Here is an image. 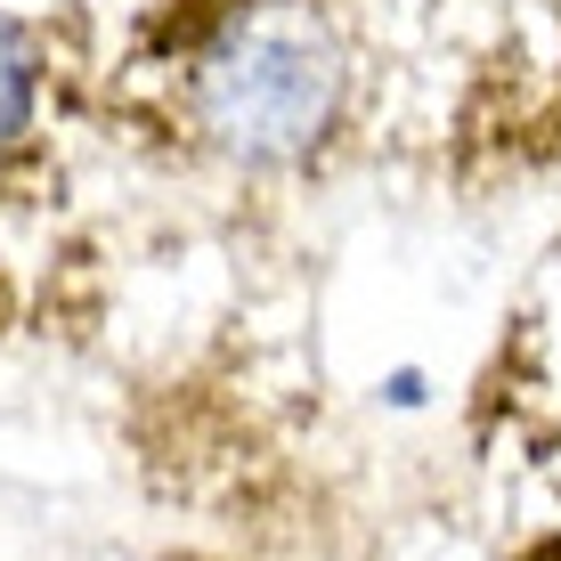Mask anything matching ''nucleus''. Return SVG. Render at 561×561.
Masks as SVG:
<instances>
[{
	"label": "nucleus",
	"mask_w": 561,
	"mask_h": 561,
	"mask_svg": "<svg viewBox=\"0 0 561 561\" xmlns=\"http://www.w3.org/2000/svg\"><path fill=\"white\" fill-rule=\"evenodd\" d=\"M342 114V49L301 9H244L196 57V123L237 163H301Z\"/></svg>",
	"instance_id": "nucleus-1"
},
{
	"label": "nucleus",
	"mask_w": 561,
	"mask_h": 561,
	"mask_svg": "<svg viewBox=\"0 0 561 561\" xmlns=\"http://www.w3.org/2000/svg\"><path fill=\"white\" fill-rule=\"evenodd\" d=\"M33 114H42V57H33L25 25L0 9V154L33 130Z\"/></svg>",
	"instance_id": "nucleus-2"
}]
</instances>
